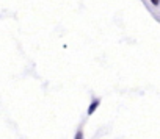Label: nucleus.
<instances>
[{
	"instance_id": "obj_1",
	"label": "nucleus",
	"mask_w": 160,
	"mask_h": 139,
	"mask_svg": "<svg viewBox=\"0 0 160 139\" xmlns=\"http://www.w3.org/2000/svg\"><path fill=\"white\" fill-rule=\"evenodd\" d=\"M99 105H101V100H99V99H93V102H91V105H90V108H88V116H93L94 111L99 108Z\"/></svg>"
},
{
	"instance_id": "obj_2",
	"label": "nucleus",
	"mask_w": 160,
	"mask_h": 139,
	"mask_svg": "<svg viewBox=\"0 0 160 139\" xmlns=\"http://www.w3.org/2000/svg\"><path fill=\"white\" fill-rule=\"evenodd\" d=\"M74 139H85V136H83V131L82 130H78L77 133H75V137Z\"/></svg>"
},
{
	"instance_id": "obj_3",
	"label": "nucleus",
	"mask_w": 160,
	"mask_h": 139,
	"mask_svg": "<svg viewBox=\"0 0 160 139\" xmlns=\"http://www.w3.org/2000/svg\"><path fill=\"white\" fill-rule=\"evenodd\" d=\"M151 2H152V5H155V7L158 5V0H151Z\"/></svg>"
}]
</instances>
